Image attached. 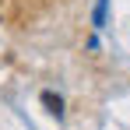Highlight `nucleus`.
Returning <instances> with one entry per match:
<instances>
[{
  "label": "nucleus",
  "instance_id": "2",
  "mask_svg": "<svg viewBox=\"0 0 130 130\" xmlns=\"http://www.w3.org/2000/svg\"><path fill=\"white\" fill-rule=\"evenodd\" d=\"M106 21V0H99V7H95V25Z\"/></svg>",
  "mask_w": 130,
  "mask_h": 130
},
{
  "label": "nucleus",
  "instance_id": "1",
  "mask_svg": "<svg viewBox=\"0 0 130 130\" xmlns=\"http://www.w3.org/2000/svg\"><path fill=\"white\" fill-rule=\"evenodd\" d=\"M42 106L53 112V116H63V99L60 95H53V91H42Z\"/></svg>",
  "mask_w": 130,
  "mask_h": 130
}]
</instances>
